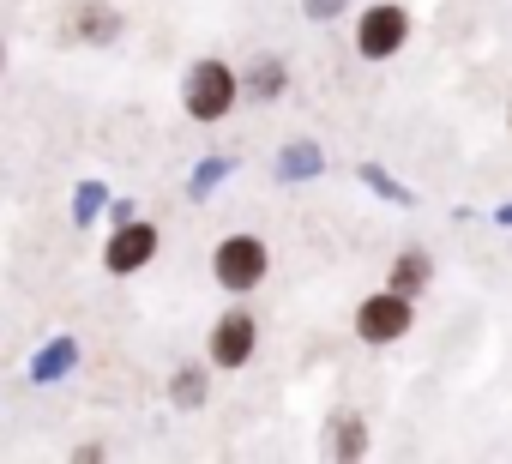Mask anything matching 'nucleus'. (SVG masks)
<instances>
[{"label":"nucleus","mask_w":512,"mask_h":464,"mask_svg":"<svg viewBox=\"0 0 512 464\" xmlns=\"http://www.w3.org/2000/svg\"><path fill=\"white\" fill-rule=\"evenodd\" d=\"M356 338L362 344H374V350H386V344H404L410 332H416V296H404V290H374V296H362L356 302Z\"/></svg>","instance_id":"f03ea898"},{"label":"nucleus","mask_w":512,"mask_h":464,"mask_svg":"<svg viewBox=\"0 0 512 464\" xmlns=\"http://www.w3.org/2000/svg\"><path fill=\"white\" fill-rule=\"evenodd\" d=\"M241 97H247V91H241V73H235L229 61H217V55H205V61H193V67L181 73V109H187V121H199V127L229 121Z\"/></svg>","instance_id":"f257e3e1"},{"label":"nucleus","mask_w":512,"mask_h":464,"mask_svg":"<svg viewBox=\"0 0 512 464\" xmlns=\"http://www.w3.org/2000/svg\"><path fill=\"white\" fill-rule=\"evenodd\" d=\"M266 272H272V248L260 236H223L211 248V278L229 296H253V290L266 284Z\"/></svg>","instance_id":"7ed1b4c3"},{"label":"nucleus","mask_w":512,"mask_h":464,"mask_svg":"<svg viewBox=\"0 0 512 464\" xmlns=\"http://www.w3.org/2000/svg\"><path fill=\"white\" fill-rule=\"evenodd\" d=\"M133 217H139L133 199H109V229H121V223H133Z\"/></svg>","instance_id":"a211bd4d"},{"label":"nucleus","mask_w":512,"mask_h":464,"mask_svg":"<svg viewBox=\"0 0 512 464\" xmlns=\"http://www.w3.org/2000/svg\"><path fill=\"white\" fill-rule=\"evenodd\" d=\"M253 350H260V320H253L247 308H223L211 320V332H205V362L223 368V374H235V368L253 362Z\"/></svg>","instance_id":"39448f33"},{"label":"nucleus","mask_w":512,"mask_h":464,"mask_svg":"<svg viewBox=\"0 0 512 464\" xmlns=\"http://www.w3.org/2000/svg\"><path fill=\"white\" fill-rule=\"evenodd\" d=\"M241 91H247L253 103H278V97L290 91V67H284L278 55H253V61L241 67Z\"/></svg>","instance_id":"1a4fd4ad"},{"label":"nucleus","mask_w":512,"mask_h":464,"mask_svg":"<svg viewBox=\"0 0 512 464\" xmlns=\"http://www.w3.org/2000/svg\"><path fill=\"white\" fill-rule=\"evenodd\" d=\"M506 139H512V103H506Z\"/></svg>","instance_id":"aec40b11"},{"label":"nucleus","mask_w":512,"mask_h":464,"mask_svg":"<svg viewBox=\"0 0 512 464\" xmlns=\"http://www.w3.org/2000/svg\"><path fill=\"white\" fill-rule=\"evenodd\" d=\"M410 7H398V0H374V7H362L356 13V55L362 61H398L404 55V43H410Z\"/></svg>","instance_id":"20e7f679"},{"label":"nucleus","mask_w":512,"mask_h":464,"mask_svg":"<svg viewBox=\"0 0 512 464\" xmlns=\"http://www.w3.org/2000/svg\"><path fill=\"white\" fill-rule=\"evenodd\" d=\"M157 248H163L157 223L133 217V223H121L115 236L103 242V272H109V278H133V272H145V266L157 260Z\"/></svg>","instance_id":"423d86ee"},{"label":"nucleus","mask_w":512,"mask_h":464,"mask_svg":"<svg viewBox=\"0 0 512 464\" xmlns=\"http://www.w3.org/2000/svg\"><path fill=\"white\" fill-rule=\"evenodd\" d=\"M386 284H392V290H404V296H422V290L434 284V260H428V248H404V254L392 260Z\"/></svg>","instance_id":"f8f14e48"},{"label":"nucleus","mask_w":512,"mask_h":464,"mask_svg":"<svg viewBox=\"0 0 512 464\" xmlns=\"http://www.w3.org/2000/svg\"><path fill=\"white\" fill-rule=\"evenodd\" d=\"M362 181H368V187H374L380 199H392V205H410V187H398V181H392V175H386L380 163H362Z\"/></svg>","instance_id":"dca6fc26"},{"label":"nucleus","mask_w":512,"mask_h":464,"mask_svg":"<svg viewBox=\"0 0 512 464\" xmlns=\"http://www.w3.org/2000/svg\"><path fill=\"white\" fill-rule=\"evenodd\" d=\"M494 223H512V199H506V205H500V211H494Z\"/></svg>","instance_id":"6ab92c4d"},{"label":"nucleus","mask_w":512,"mask_h":464,"mask_svg":"<svg viewBox=\"0 0 512 464\" xmlns=\"http://www.w3.org/2000/svg\"><path fill=\"white\" fill-rule=\"evenodd\" d=\"M368 452V422L356 410H338L332 416V458H362Z\"/></svg>","instance_id":"4468645a"},{"label":"nucleus","mask_w":512,"mask_h":464,"mask_svg":"<svg viewBox=\"0 0 512 464\" xmlns=\"http://www.w3.org/2000/svg\"><path fill=\"white\" fill-rule=\"evenodd\" d=\"M344 7H350V0H302V13H308L314 25H332V19H338Z\"/></svg>","instance_id":"f3484780"},{"label":"nucleus","mask_w":512,"mask_h":464,"mask_svg":"<svg viewBox=\"0 0 512 464\" xmlns=\"http://www.w3.org/2000/svg\"><path fill=\"white\" fill-rule=\"evenodd\" d=\"M79 374V338L73 332H55L49 344L31 350V386H61Z\"/></svg>","instance_id":"0eeeda50"},{"label":"nucleus","mask_w":512,"mask_h":464,"mask_svg":"<svg viewBox=\"0 0 512 464\" xmlns=\"http://www.w3.org/2000/svg\"><path fill=\"white\" fill-rule=\"evenodd\" d=\"M0 73H7V43H0Z\"/></svg>","instance_id":"412c9836"},{"label":"nucleus","mask_w":512,"mask_h":464,"mask_svg":"<svg viewBox=\"0 0 512 464\" xmlns=\"http://www.w3.org/2000/svg\"><path fill=\"white\" fill-rule=\"evenodd\" d=\"M272 169H278V181H284V187H296V181H314V175L326 169V157H320V145H314V139H290V145L278 151V163H272Z\"/></svg>","instance_id":"9d476101"},{"label":"nucleus","mask_w":512,"mask_h":464,"mask_svg":"<svg viewBox=\"0 0 512 464\" xmlns=\"http://www.w3.org/2000/svg\"><path fill=\"white\" fill-rule=\"evenodd\" d=\"M109 199H115V193H109V181H97V175H91V181H79V187H73V205H67V211H73V223L85 229V223L109 217Z\"/></svg>","instance_id":"ddd939ff"},{"label":"nucleus","mask_w":512,"mask_h":464,"mask_svg":"<svg viewBox=\"0 0 512 464\" xmlns=\"http://www.w3.org/2000/svg\"><path fill=\"white\" fill-rule=\"evenodd\" d=\"M229 175H235V157H199L193 175H187V199H211Z\"/></svg>","instance_id":"2eb2a0df"},{"label":"nucleus","mask_w":512,"mask_h":464,"mask_svg":"<svg viewBox=\"0 0 512 464\" xmlns=\"http://www.w3.org/2000/svg\"><path fill=\"white\" fill-rule=\"evenodd\" d=\"M205 398H211V362H181L169 374V404L175 410H199Z\"/></svg>","instance_id":"9b49d317"},{"label":"nucleus","mask_w":512,"mask_h":464,"mask_svg":"<svg viewBox=\"0 0 512 464\" xmlns=\"http://www.w3.org/2000/svg\"><path fill=\"white\" fill-rule=\"evenodd\" d=\"M79 43H91V49H109L121 31H127V19L109 7V0H79V13H73V25H67Z\"/></svg>","instance_id":"6e6552de"}]
</instances>
